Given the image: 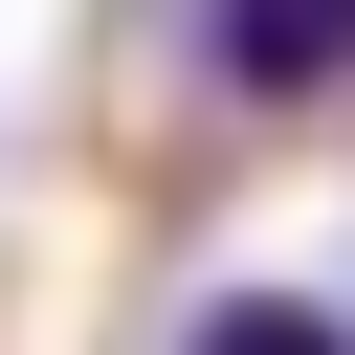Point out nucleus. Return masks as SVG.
<instances>
[{"label": "nucleus", "instance_id": "obj_1", "mask_svg": "<svg viewBox=\"0 0 355 355\" xmlns=\"http://www.w3.org/2000/svg\"><path fill=\"white\" fill-rule=\"evenodd\" d=\"M200 89L222 111H333L355 89V0H200Z\"/></svg>", "mask_w": 355, "mask_h": 355}, {"label": "nucleus", "instance_id": "obj_2", "mask_svg": "<svg viewBox=\"0 0 355 355\" xmlns=\"http://www.w3.org/2000/svg\"><path fill=\"white\" fill-rule=\"evenodd\" d=\"M178 333H222V355H311V333H355L333 288H222V311H178Z\"/></svg>", "mask_w": 355, "mask_h": 355}]
</instances>
